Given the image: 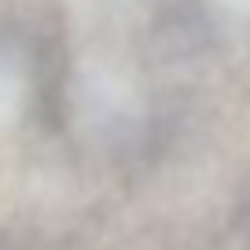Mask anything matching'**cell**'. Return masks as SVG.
<instances>
[{"mask_svg": "<svg viewBox=\"0 0 250 250\" xmlns=\"http://www.w3.org/2000/svg\"><path fill=\"white\" fill-rule=\"evenodd\" d=\"M239 228H243V235H247V243H250V191L239 203Z\"/></svg>", "mask_w": 250, "mask_h": 250, "instance_id": "obj_1", "label": "cell"}, {"mask_svg": "<svg viewBox=\"0 0 250 250\" xmlns=\"http://www.w3.org/2000/svg\"><path fill=\"white\" fill-rule=\"evenodd\" d=\"M0 250H22V247H19V243H11V239H4V235H0Z\"/></svg>", "mask_w": 250, "mask_h": 250, "instance_id": "obj_2", "label": "cell"}]
</instances>
